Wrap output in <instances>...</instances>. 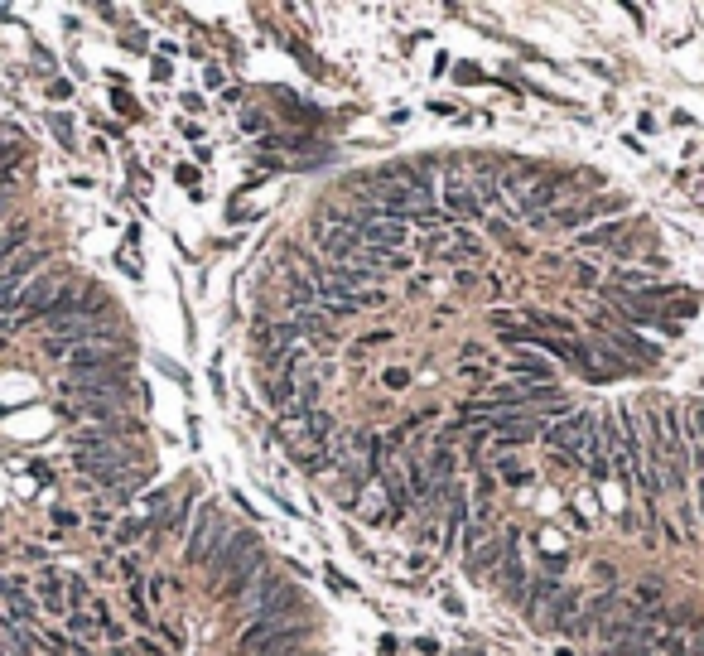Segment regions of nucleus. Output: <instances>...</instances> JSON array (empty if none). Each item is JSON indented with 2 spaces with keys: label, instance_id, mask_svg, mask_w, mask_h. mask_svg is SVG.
I'll return each mask as SVG.
<instances>
[{
  "label": "nucleus",
  "instance_id": "obj_1",
  "mask_svg": "<svg viewBox=\"0 0 704 656\" xmlns=\"http://www.w3.org/2000/svg\"><path fill=\"white\" fill-rule=\"evenodd\" d=\"M227 536H232V526L222 521V507L217 502H208L203 512H198V526H193V536H189V550H184V560L189 565H208L217 550L227 546Z\"/></svg>",
  "mask_w": 704,
  "mask_h": 656
},
{
  "label": "nucleus",
  "instance_id": "obj_2",
  "mask_svg": "<svg viewBox=\"0 0 704 656\" xmlns=\"http://www.w3.org/2000/svg\"><path fill=\"white\" fill-rule=\"evenodd\" d=\"M63 391H68V396H87V401H97V406H116V401L131 391V377H126V372H87V377H68Z\"/></svg>",
  "mask_w": 704,
  "mask_h": 656
},
{
  "label": "nucleus",
  "instance_id": "obj_3",
  "mask_svg": "<svg viewBox=\"0 0 704 656\" xmlns=\"http://www.w3.org/2000/svg\"><path fill=\"white\" fill-rule=\"evenodd\" d=\"M700 618L690 613V608H671V618H666V637H661V647L656 656H695L700 647Z\"/></svg>",
  "mask_w": 704,
  "mask_h": 656
},
{
  "label": "nucleus",
  "instance_id": "obj_4",
  "mask_svg": "<svg viewBox=\"0 0 704 656\" xmlns=\"http://www.w3.org/2000/svg\"><path fill=\"white\" fill-rule=\"evenodd\" d=\"M304 632H309V623H251L237 647H242L246 656H261L271 642H299Z\"/></svg>",
  "mask_w": 704,
  "mask_h": 656
},
{
  "label": "nucleus",
  "instance_id": "obj_5",
  "mask_svg": "<svg viewBox=\"0 0 704 656\" xmlns=\"http://www.w3.org/2000/svg\"><path fill=\"white\" fill-rule=\"evenodd\" d=\"M319 246H324V256L328 261H338V266H352L367 246H362V232L357 227H319Z\"/></svg>",
  "mask_w": 704,
  "mask_h": 656
},
{
  "label": "nucleus",
  "instance_id": "obj_6",
  "mask_svg": "<svg viewBox=\"0 0 704 656\" xmlns=\"http://www.w3.org/2000/svg\"><path fill=\"white\" fill-rule=\"evenodd\" d=\"M251 550H261L256 531H237V536H227V546H222V550L213 555V560H208V565H213V579H217V584H222L227 574L237 570V560H246Z\"/></svg>",
  "mask_w": 704,
  "mask_h": 656
},
{
  "label": "nucleus",
  "instance_id": "obj_7",
  "mask_svg": "<svg viewBox=\"0 0 704 656\" xmlns=\"http://www.w3.org/2000/svg\"><path fill=\"white\" fill-rule=\"evenodd\" d=\"M126 348H78V353H68V372L73 377H87V372H107L121 362Z\"/></svg>",
  "mask_w": 704,
  "mask_h": 656
},
{
  "label": "nucleus",
  "instance_id": "obj_8",
  "mask_svg": "<svg viewBox=\"0 0 704 656\" xmlns=\"http://www.w3.org/2000/svg\"><path fill=\"white\" fill-rule=\"evenodd\" d=\"M579 594H555L550 599V608H536V623L541 628H560V632H569L574 628V618H579Z\"/></svg>",
  "mask_w": 704,
  "mask_h": 656
},
{
  "label": "nucleus",
  "instance_id": "obj_9",
  "mask_svg": "<svg viewBox=\"0 0 704 656\" xmlns=\"http://www.w3.org/2000/svg\"><path fill=\"white\" fill-rule=\"evenodd\" d=\"M275 589H280V574H256V584H251V589H246L242 599H237V613H242V618H251V623H256V618H261V608H266V603H271V594Z\"/></svg>",
  "mask_w": 704,
  "mask_h": 656
},
{
  "label": "nucleus",
  "instance_id": "obj_10",
  "mask_svg": "<svg viewBox=\"0 0 704 656\" xmlns=\"http://www.w3.org/2000/svg\"><path fill=\"white\" fill-rule=\"evenodd\" d=\"M502 589H507V599L516 603V608H526V560L516 555V531H512V546H507V565H502Z\"/></svg>",
  "mask_w": 704,
  "mask_h": 656
},
{
  "label": "nucleus",
  "instance_id": "obj_11",
  "mask_svg": "<svg viewBox=\"0 0 704 656\" xmlns=\"http://www.w3.org/2000/svg\"><path fill=\"white\" fill-rule=\"evenodd\" d=\"M299 599H304V594H299V584H285V579H280V589H275L271 603L261 608V618H256V623H285V618L299 608Z\"/></svg>",
  "mask_w": 704,
  "mask_h": 656
},
{
  "label": "nucleus",
  "instance_id": "obj_12",
  "mask_svg": "<svg viewBox=\"0 0 704 656\" xmlns=\"http://www.w3.org/2000/svg\"><path fill=\"white\" fill-rule=\"evenodd\" d=\"M406 242V222H367L362 227V246H372V251H391V246Z\"/></svg>",
  "mask_w": 704,
  "mask_h": 656
},
{
  "label": "nucleus",
  "instance_id": "obj_13",
  "mask_svg": "<svg viewBox=\"0 0 704 656\" xmlns=\"http://www.w3.org/2000/svg\"><path fill=\"white\" fill-rule=\"evenodd\" d=\"M444 203H449V213H468V218H478L483 213V203H478V193L459 184V179H444Z\"/></svg>",
  "mask_w": 704,
  "mask_h": 656
},
{
  "label": "nucleus",
  "instance_id": "obj_14",
  "mask_svg": "<svg viewBox=\"0 0 704 656\" xmlns=\"http://www.w3.org/2000/svg\"><path fill=\"white\" fill-rule=\"evenodd\" d=\"M507 546H512V531H507V541H492V546L473 550V555H468V574H488L497 560H507Z\"/></svg>",
  "mask_w": 704,
  "mask_h": 656
},
{
  "label": "nucleus",
  "instance_id": "obj_15",
  "mask_svg": "<svg viewBox=\"0 0 704 656\" xmlns=\"http://www.w3.org/2000/svg\"><path fill=\"white\" fill-rule=\"evenodd\" d=\"M512 372H521L526 382H545V386H550V362H541V357H512Z\"/></svg>",
  "mask_w": 704,
  "mask_h": 656
},
{
  "label": "nucleus",
  "instance_id": "obj_16",
  "mask_svg": "<svg viewBox=\"0 0 704 656\" xmlns=\"http://www.w3.org/2000/svg\"><path fill=\"white\" fill-rule=\"evenodd\" d=\"M536 439V425H512V430H497V449H521Z\"/></svg>",
  "mask_w": 704,
  "mask_h": 656
},
{
  "label": "nucleus",
  "instance_id": "obj_17",
  "mask_svg": "<svg viewBox=\"0 0 704 656\" xmlns=\"http://www.w3.org/2000/svg\"><path fill=\"white\" fill-rule=\"evenodd\" d=\"M299 333H309V338L328 333V314H319V309H299Z\"/></svg>",
  "mask_w": 704,
  "mask_h": 656
},
{
  "label": "nucleus",
  "instance_id": "obj_18",
  "mask_svg": "<svg viewBox=\"0 0 704 656\" xmlns=\"http://www.w3.org/2000/svg\"><path fill=\"white\" fill-rule=\"evenodd\" d=\"M39 599L49 603L54 613H58V608H68V603H63V584H58L54 574H44V579H39Z\"/></svg>",
  "mask_w": 704,
  "mask_h": 656
},
{
  "label": "nucleus",
  "instance_id": "obj_19",
  "mask_svg": "<svg viewBox=\"0 0 704 656\" xmlns=\"http://www.w3.org/2000/svg\"><path fill=\"white\" fill-rule=\"evenodd\" d=\"M685 425H690V439L704 449V401H695V406H685Z\"/></svg>",
  "mask_w": 704,
  "mask_h": 656
},
{
  "label": "nucleus",
  "instance_id": "obj_20",
  "mask_svg": "<svg viewBox=\"0 0 704 656\" xmlns=\"http://www.w3.org/2000/svg\"><path fill=\"white\" fill-rule=\"evenodd\" d=\"M589 218H594V208H560V213H555L560 227H584Z\"/></svg>",
  "mask_w": 704,
  "mask_h": 656
},
{
  "label": "nucleus",
  "instance_id": "obj_21",
  "mask_svg": "<svg viewBox=\"0 0 704 656\" xmlns=\"http://www.w3.org/2000/svg\"><path fill=\"white\" fill-rule=\"evenodd\" d=\"M618 232H623V222H608V227H594V232L584 237V246H608V242H613V237H618Z\"/></svg>",
  "mask_w": 704,
  "mask_h": 656
},
{
  "label": "nucleus",
  "instance_id": "obj_22",
  "mask_svg": "<svg viewBox=\"0 0 704 656\" xmlns=\"http://www.w3.org/2000/svg\"><path fill=\"white\" fill-rule=\"evenodd\" d=\"M608 338H613V343H618V348H632V353L642 357V362H647V357H651V348H647V343H637V338H632V333H608Z\"/></svg>",
  "mask_w": 704,
  "mask_h": 656
},
{
  "label": "nucleus",
  "instance_id": "obj_23",
  "mask_svg": "<svg viewBox=\"0 0 704 656\" xmlns=\"http://www.w3.org/2000/svg\"><path fill=\"white\" fill-rule=\"evenodd\" d=\"M34 266H39V251H25V256H20V261L10 266V275L20 280V275H25V271H34Z\"/></svg>",
  "mask_w": 704,
  "mask_h": 656
},
{
  "label": "nucleus",
  "instance_id": "obj_24",
  "mask_svg": "<svg viewBox=\"0 0 704 656\" xmlns=\"http://www.w3.org/2000/svg\"><path fill=\"white\" fill-rule=\"evenodd\" d=\"M536 319H541L545 328H560V333H574V324H569V319H560V314H536Z\"/></svg>",
  "mask_w": 704,
  "mask_h": 656
},
{
  "label": "nucleus",
  "instance_id": "obj_25",
  "mask_svg": "<svg viewBox=\"0 0 704 656\" xmlns=\"http://www.w3.org/2000/svg\"><path fill=\"white\" fill-rule=\"evenodd\" d=\"M15 618H20V623H25V618H34V599H20V594H15Z\"/></svg>",
  "mask_w": 704,
  "mask_h": 656
},
{
  "label": "nucleus",
  "instance_id": "obj_26",
  "mask_svg": "<svg viewBox=\"0 0 704 656\" xmlns=\"http://www.w3.org/2000/svg\"><path fill=\"white\" fill-rule=\"evenodd\" d=\"M15 155V145H0V160H10Z\"/></svg>",
  "mask_w": 704,
  "mask_h": 656
},
{
  "label": "nucleus",
  "instance_id": "obj_27",
  "mask_svg": "<svg viewBox=\"0 0 704 656\" xmlns=\"http://www.w3.org/2000/svg\"><path fill=\"white\" fill-rule=\"evenodd\" d=\"M700 502H704V473H700Z\"/></svg>",
  "mask_w": 704,
  "mask_h": 656
},
{
  "label": "nucleus",
  "instance_id": "obj_28",
  "mask_svg": "<svg viewBox=\"0 0 704 656\" xmlns=\"http://www.w3.org/2000/svg\"><path fill=\"white\" fill-rule=\"evenodd\" d=\"M695 656H704V642H700V647H695Z\"/></svg>",
  "mask_w": 704,
  "mask_h": 656
},
{
  "label": "nucleus",
  "instance_id": "obj_29",
  "mask_svg": "<svg viewBox=\"0 0 704 656\" xmlns=\"http://www.w3.org/2000/svg\"><path fill=\"white\" fill-rule=\"evenodd\" d=\"M290 656H309V652H290Z\"/></svg>",
  "mask_w": 704,
  "mask_h": 656
},
{
  "label": "nucleus",
  "instance_id": "obj_30",
  "mask_svg": "<svg viewBox=\"0 0 704 656\" xmlns=\"http://www.w3.org/2000/svg\"><path fill=\"white\" fill-rule=\"evenodd\" d=\"M0 218H5V203H0Z\"/></svg>",
  "mask_w": 704,
  "mask_h": 656
}]
</instances>
